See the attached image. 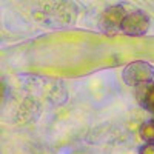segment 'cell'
I'll return each instance as SVG.
<instances>
[{"label":"cell","instance_id":"6da1fadb","mask_svg":"<svg viewBox=\"0 0 154 154\" xmlns=\"http://www.w3.org/2000/svg\"><path fill=\"white\" fill-rule=\"evenodd\" d=\"M154 77V66L148 62L136 60L131 62L130 65H126V68L122 72V79L126 85L130 86H139L143 83H149Z\"/></svg>","mask_w":154,"mask_h":154},{"label":"cell","instance_id":"7a4b0ae2","mask_svg":"<svg viewBox=\"0 0 154 154\" xmlns=\"http://www.w3.org/2000/svg\"><path fill=\"white\" fill-rule=\"evenodd\" d=\"M149 28V17L143 11H130L125 12V16L120 22V32L131 37H140L148 32Z\"/></svg>","mask_w":154,"mask_h":154},{"label":"cell","instance_id":"3957f363","mask_svg":"<svg viewBox=\"0 0 154 154\" xmlns=\"http://www.w3.org/2000/svg\"><path fill=\"white\" fill-rule=\"evenodd\" d=\"M125 12H126L125 6H122V5L108 6L100 17V28L108 35L117 34V31H120V22L125 16Z\"/></svg>","mask_w":154,"mask_h":154},{"label":"cell","instance_id":"277c9868","mask_svg":"<svg viewBox=\"0 0 154 154\" xmlns=\"http://www.w3.org/2000/svg\"><path fill=\"white\" fill-rule=\"evenodd\" d=\"M136 97L145 109L154 112V82L136 86Z\"/></svg>","mask_w":154,"mask_h":154},{"label":"cell","instance_id":"5b68a950","mask_svg":"<svg viewBox=\"0 0 154 154\" xmlns=\"http://www.w3.org/2000/svg\"><path fill=\"white\" fill-rule=\"evenodd\" d=\"M139 134L145 142H154V120H146L140 125Z\"/></svg>","mask_w":154,"mask_h":154},{"label":"cell","instance_id":"8992f818","mask_svg":"<svg viewBox=\"0 0 154 154\" xmlns=\"http://www.w3.org/2000/svg\"><path fill=\"white\" fill-rule=\"evenodd\" d=\"M139 154H154V142H146L145 145H142Z\"/></svg>","mask_w":154,"mask_h":154},{"label":"cell","instance_id":"52a82bcc","mask_svg":"<svg viewBox=\"0 0 154 154\" xmlns=\"http://www.w3.org/2000/svg\"><path fill=\"white\" fill-rule=\"evenodd\" d=\"M3 96H5V85H3L2 82H0V102H2Z\"/></svg>","mask_w":154,"mask_h":154}]
</instances>
